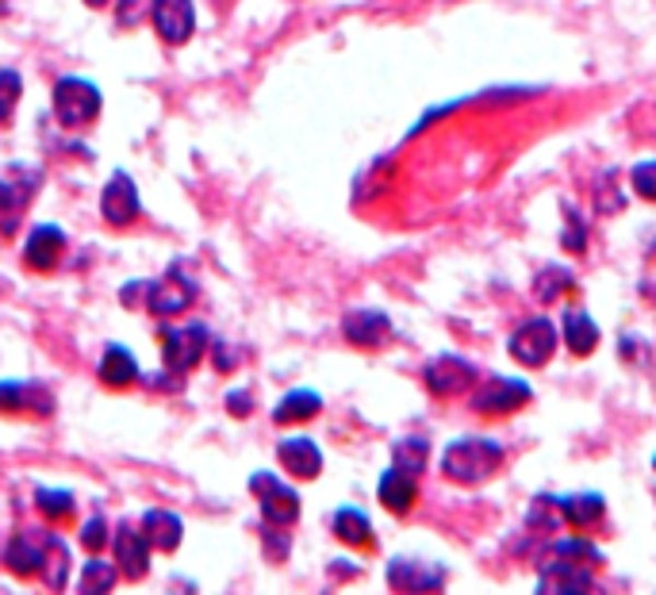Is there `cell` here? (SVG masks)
<instances>
[{
    "instance_id": "6da1fadb",
    "label": "cell",
    "mask_w": 656,
    "mask_h": 595,
    "mask_svg": "<svg viewBox=\"0 0 656 595\" xmlns=\"http://www.w3.org/2000/svg\"><path fill=\"white\" fill-rule=\"evenodd\" d=\"M602 569L599 546L587 538H557L541 553V580L538 592L546 595H579L595 592V572Z\"/></svg>"
},
{
    "instance_id": "7a4b0ae2",
    "label": "cell",
    "mask_w": 656,
    "mask_h": 595,
    "mask_svg": "<svg viewBox=\"0 0 656 595\" xmlns=\"http://www.w3.org/2000/svg\"><path fill=\"white\" fill-rule=\"evenodd\" d=\"M503 446L495 439H484V434H465V439H454L442 454V477L454 480V485L477 488L484 480H492L503 465Z\"/></svg>"
},
{
    "instance_id": "3957f363",
    "label": "cell",
    "mask_w": 656,
    "mask_h": 595,
    "mask_svg": "<svg viewBox=\"0 0 656 595\" xmlns=\"http://www.w3.org/2000/svg\"><path fill=\"white\" fill-rule=\"evenodd\" d=\"M104 108V96L96 89V81L89 78H58L55 81V116L62 127L70 131H81L89 127Z\"/></svg>"
},
{
    "instance_id": "277c9868",
    "label": "cell",
    "mask_w": 656,
    "mask_h": 595,
    "mask_svg": "<svg viewBox=\"0 0 656 595\" xmlns=\"http://www.w3.org/2000/svg\"><path fill=\"white\" fill-rule=\"evenodd\" d=\"M557 342H561V335H557L553 319H546V315H534V319L518 323L515 335L507 338V353L523 369H541V365H549V361H553Z\"/></svg>"
},
{
    "instance_id": "5b68a950",
    "label": "cell",
    "mask_w": 656,
    "mask_h": 595,
    "mask_svg": "<svg viewBox=\"0 0 656 595\" xmlns=\"http://www.w3.org/2000/svg\"><path fill=\"white\" fill-rule=\"evenodd\" d=\"M422 381H426V388L434 392V396L449 400V396H465V392L477 388L480 373L461 353H437V358H430L426 369H422Z\"/></svg>"
},
{
    "instance_id": "8992f818",
    "label": "cell",
    "mask_w": 656,
    "mask_h": 595,
    "mask_svg": "<svg viewBox=\"0 0 656 595\" xmlns=\"http://www.w3.org/2000/svg\"><path fill=\"white\" fill-rule=\"evenodd\" d=\"M250 492L258 495L261 503V518L273 526H292L300 518V492L289 485V480H281L277 472H254L250 477Z\"/></svg>"
},
{
    "instance_id": "52a82bcc",
    "label": "cell",
    "mask_w": 656,
    "mask_h": 595,
    "mask_svg": "<svg viewBox=\"0 0 656 595\" xmlns=\"http://www.w3.org/2000/svg\"><path fill=\"white\" fill-rule=\"evenodd\" d=\"M211 335L203 323H185V327H165L162 330V361L169 373H188L200 365L203 350H208Z\"/></svg>"
},
{
    "instance_id": "ba28073f",
    "label": "cell",
    "mask_w": 656,
    "mask_h": 595,
    "mask_svg": "<svg viewBox=\"0 0 656 595\" xmlns=\"http://www.w3.org/2000/svg\"><path fill=\"white\" fill-rule=\"evenodd\" d=\"M388 587H396V592H442L446 564L430 561V557L399 553L388 561Z\"/></svg>"
},
{
    "instance_id": "9c48e42d",
    "label": "cell",
    "mask_w": 656,
    "mask_h": 595,
    "mask_svg": "<svg viewBox=\"0 0 656 595\" xmlns=\"http://www.w3.org/2000/svg\"><path fill=\"white\" fill-rule=\"evenodd\" d=\"M534 396V388L526 381H518V376H488L484 388H477V396H472V408L480 411V416H511V411L526 408Z\"/></svg>"
},
{
    "instance_id": "30bf717a",
    "label": "cell",
    "mask_w": 656,
    "mask_h": 595,
    "mask_svg": "<svg viewBox=\"0 0 656 595\" xmlns=\"http://www.w3.org/2000/svg\"><path fill=\"white\" fill-rule=\"evenodd\" d=\"M192 300H196V281H188L180 269H169V273H162L157 281H147V292H142V307H150V312L162 315V319L192 307Z\"/></svg>"
},
{
    "instance_id": "8fae6325",
    "label": "cell",
    "mask_w": 656,
    "mask_h": 595,
    "mask_svg": "<svg viewBox=\"0 0 656 595\" xmlns=\"http://www.w3.org/2000/svg\"><path fill=\"white\" fill-rule=\"evenodd\" d=\"M101 215L108 228H131L142 215V200H139V188H134L131 173L116 170L108 177V185H104L101 192Z\"/></svg>"
},
{
    "instance_id": "7c38bea8",
    "label": "cell",
    "mask_w": 656,
    "mask_h": 595,
    "mask_svg": "<svg viewBox=\"0 0 656 595\" xmlns=\"http://www.w3.org/2000/svg\"><path fill=\"white\" fill-rule=\"evenodd\" d=\"M150 20H154V32L162 35V43L185 47L196 32V4L192 0H154Z\"/></svg>"
},
{
    "instance_id": "4fadbf2b",
    "label": "cell",
    "mask_w": 656,
    "mask_h": 595,
    "mask_svg": "<svg viewBox=\"0 0 656 595\" xmlns=\"http://www.w3.org/2000/svg\"><path fill=\"white\" fill-rule=\"evenodd\" d=\"M342 335L350 346H361V350H376L391 338V319L380 312V307H353L342 319Z\"/></svg>"
},
{
    "instance_id": "5bb4252c",
    "label": "cell",
    "mask_w": 656,
    "mask_h": 595,
    "mask_svg": "<svg viewBox=\"0 0 656 595\" xmlns=\"http://www.w3.org/2000/svg\"><path fill=\"white\" fill-rule=\"evenodd\" d=\"M0 411L4 416H50L55 411V396L35 381H0Z\"/></svg>"
},
{
    "instance_id": "9a60e30c",
    "label": "cell",
    "mask_w": 656,
    "mask_h": 595,
    "mask_svg": "<svg viewBox=\"0 0 656 595\" xmlns=\"http://www.w3.org/2000/svg\"><path fill=\"white\" fill-rule=\"evenodd\" d=\"M43 549H47V534L43 530H20L9 538V546L0 549V561L12 576H39L43 569Z\"/></svg>"
},
{
    "instance_id": "2e32d148",
    "label": "cell",
    "mask_w": 656,
    "mask_h": 595,
    "mask_svg": "<svg viewBox=\"0 0 656 595\" xmlns=\"http://www.w3.org/2000/svg\"><path fill=\"white\" fill-rule=\"evenodd\" d=\"M116 564L127 580H142L150 572V541L142 534V526H131V523H119L116 530Z\"/></svg>"
},
{
    "instance_id": "e0dca14e",
    "label": "cell",
    "mask_w": 656,
    "mask_h": 595,
    "mask_svg": "<svg viewBox=\"0 0 656 595\" xmlns=\"http://www.w3.org/2000/svg\"><path fill=\"white\" fill-rule=\"evenodd\" d=\"M376 500H380L384 511H391V515H407V511L414 508V500H419V477L399 469V465H391L380 477V485H376Z\"/></svg>"
},
{
    "instance_id": "ac0fdd59",
    "label": "cell",
    "mask_w": 656,
    "mask_h": 595,
    "mask_svg": "<svg viewBox=\"0 0 656 595\" xmlns=\"http://www.w3.org/2000/svg\"><path fill=\"white\" fill-rule=\"evenodd\" d=\"M62 250H66V231L55 228V223H39L24 246V261L35 273H50L58 266V258H62Z\"/></svg>"
},
{
    "instance_id": "d6986e66",
    "label": "cell",
    "mask_w": 656,
    "mask_h": 595,
    "mask_svg": "<svg viewBox=\"0 0 656 595\" xmlns=\"http://www.w3.org/2000/svg\"><path fill=\"white\" fill-rule=\"evenodd\" d=\"M277 457H281V465L292 472L296 480H315L323 472V450L315 446L307 434H296V439H284L281 446H277Z\"/></svg>"
},
{
    "instance_id": "ffe728a7",
    "label": "cell",
    "mask_w": 656,
    "mask_h": 595,
    "mask_svg": "<svg viewBox=\"0 0 656 595\" xmlns=\"http://www.w3.org/2000/svg\"><path fill=\"white\" fill-rule=\"evenodd\" d=\"M96 373H101V381L108 384V388L124 392L139 381L142 369H139V358H134L124 342H108L104 346V358H101V365H96Z\"/></svg>"
},
{
    "instance_id": "44dd1931",
    "label": "cell",
    "mask_w": 656,
    "mask_h": 595,
    "mask_svg": "<svg viewBox=\"0 0 656 595\" xmlns=\"http://www.w3.org/2000/svg\"><path fill=\"white\" fill-rule=\"evenodd\" d=\"M39 177V173H35ZM9 180L0 177V235L12 238L20 231V220H24V208H27V196L35 192L39 180Z\"/></svg>"
},
{
    "instance_id": "7402d4cb",
    "label": "cell",
    "mask_w": 656,
    "mask_h": 595,
    "mask_svg": "<svg viewBox=\"0 0 656 595\" xmlns=\"http://www.w3.org/2000/svg\"><path fill=\"white\" fill-rule=\"evenodd\" d=\"M139 526L142 534H147L150 549H162V553H173V549L180 546V538H185V523H180L173 511H162V508H150Z\"/></svg>"
},
{
    "instance_id": "603a6c76",
    "label": "cell",
    "mask_w": 656,
    "mask_h": 595,
    "mask_svg": "<svg viewBox=\"0 0 656 595\" xmlns=\"http://www.w3.org/2000/svg\"><path fill=\"white\" fill-rule=\"evenodd\" d=\"M561 330H564V346H569V353H576V358H591L595 350H599V327H595V319L587 312H579V307H569L561 319Z\"/></svg>"
},
{
    "instance_id": "cb8c5ba5",
    "label": "cell",
    "mask_w": 656,
    "mask_h": 595,
    "mask_svg": "<svg viewBox=\"0 0 656 595\" xmlns=\"http://www.w3.org/2000/svg\"><path fill=\"white\" fill-rule=\"evenodd\" d=\"M330 530L338 534V541L350 549H361V546H373V523H368V515L361 508H338L335 515H330Z\"/></svg>"
},
{
    "instance_id": "d4e9b609",
    "label": "cell",
    "mask_w": 656,
    "mask_h": 595,
    "mask_svg": "<svg viewBox=\"0 0 656 595\" xmlns=\"http://www.w3.org/2000/svg\"><path fill=\"white\" fill-rule=\"evenodd\" d=\"M323 411V396L312 388H292L281 404L273 408V423L277 427H292V423H307Z\"/></svg>"
},
{
    "instance_id": "484cf974",
    "label": "cell",
    "mask_w": 656,
    "mask_h": 595,
    "mask_svg": "<svg viewBox=\"0 0 656 595\" xmlns=\"http://www.w3.org/2000/svg\"><path fill=\"white\" fill-rule=\"evenodd\" d=\"M561 515L569 526H576V530H587V526H595L602 515H607V500H602L599 492H576V495H561Z\"/></svg>"
},
{
    "instance_id": "4316f807",
    "label": "cell",
    "mask_w": 656,
    "mask_h": 595,
    "mask_svg": "<svg viewBox=\"0 0 656 595\" xmlns=\"http://www.w3.org/2000/svg\"><path fill=\"white\" fill-rule=\"evenodd\" d=\"M39 580L47 587H66V580H70V549H66V541L58 538V534H47Z\"/></svg>"
},
{
    "instance_id": "83f0119b",
    "label": "cell",
    "mask_w": 656,
    "mask_h": 595,
    "mask_svg": "<svg viewBox=\"0 0 656 595\" xmlns=\"http://www.w3.org/2000/svg\"><path fill=\"white\" fill-rule=\"evenodd\" d=\"M35 508H39V515L50 518V523H66V518H73V511H78V500H73L66 488H35Z\"/></svg>"
},
{
    "instance_id": "f1b7e54d",
    "label": "cell",
    "mask_w": 656,
    "mask_h": 595,
    "mask_svg": "<svg viewBox=\"0 0 656 595\" xmlns=\"http://www.w3.org/2000/svg\"><path fill=\"white\" fill-rule=\"evenodd\" d=\"M426 457H430V442L422 439V434H407V439H399L396 446H391V465L414 472V477L426 469Z\"/></svg>"
},
{
    "instance_id": "f546056e",
    "label": "cell",
    "mask_w": 656,
    "mask_h": 595,
    "mask_svg": "<svg viewBox=\"0 0 656 595\" xmlns=\"http://www.w3.org/2000/svg\"><path fill=\"white\" fill-rule=\"evenodd\" d=\"M572 273L564 266H546L538 277H534V292H538L541 304H557V300L564 296V292H572Z\"/></svg>"
},
{
    "instance_id": "4dcf8cb0",
    "label": "cell",
    "mask_w": 656,
    "mask_h": 595,
    "mask_svg": "<svg viewBox=\"0 0 656 595\" xmlns=\"http://www.w3.org/2000/svg\"><path fill=\"white\" fill-rule=\"evenodd\" d=\"M561 523H564L561 495H538V500L530 503V511H526V526H530V530H538V534L557 530Z\"/></svg>"
},
{
    "instance_id": "1f68e13d",
    "label": "cell",
    "mask_w": 656,
    "mask_h": 595,
    "mask_svg": "<svg viewBox=\"0 0 656 595\" xmlns=\"http://www.w3.org/2000/svg\"><path fill=\"white\" fill-rule=\"evenodd\" d=\"M116 580H119V569L116 564H108V561H101V557L93 553V561L81 569V592H112L116 587Z\"/></svg>"
},
{
    "instance_id": "d6a6232c",
    "label": "cell",
    "mask_w": 656,
    "mask_h": 595,
    "mask_svg": "<svg viewBox=\"0 0 656 595\" xmlns=\"http://www.w3.org/2000/svg\"><path fill=\"white\" fill-rule=\"evenodd\" d=\"M20 96H24V78L16 70H0V124H12Z\"/></svg>"
},
{
    "instance_id": "836d02e7",
    "label": "cell",
    "mask_w": 656,
    "mask_h": 595,
    "mask_svg": "<svg viewBox=\"0 0 656 595\" xmlns=\"http://www.w3.org/2000/svg\"><path fill=\"white\" fill-rule=\"evenodd\" d=\"M561 246L569 254H584L587 250V228L579 220L576 208H564V231H561Z\"/></svg>"
},
{
    "instance_id": "e575fe53",
    "label": "cell",
    "mask_w": 656,
    "mask_h": 595,
    "mask_svg": "<svg viewBox=\"0 0 656 595\" xmlns=\"http://www.w3.org/2000/svg\"><path fill=\"white\" fill-rule=\"evenodd\" d=\"M630 185H633V192H637L641 200L656 205V158H648V162L633 165V170H630Z\"/></svg>"
},
{
    "instance_id": "d590c367",
    "label": "cell",
    "mask_w": 656,
    "mask_h": 595,
    "mask_svg": "<svg viewBox=\"0 0 656 595\" xmlns=\"http://www.w3.org/2000/svg\"><path fill=\"white\" fill-rule=\"evenodd\" d=\"M81 546H85L89 553H101V549L108 546V523H104V515H93L81 526Z\"/></svg>"
},
{
    "instance_id": "8d00e7d4",
    "label": "cell",
    "mask_w": 656,
    "mask_h": 595,
    "mask_svg": "<svg viewBox=\"0 0 656 595\" xmlns=\"http://www.w3.org/2000/svg\"><path fill=\"white\" fill-rule=\"evenodd\" d=\"M284 530H289V526H281V534H273V523H269V530H266V557L269 561H284V557H289L292 538Z\"/></svg>"
},
{
    "instance_id": "74e56055",
    "label": "cell",
    "mask_w": 656,
    "mask_h": 595,
    "mask_svg": "<svg viewBox=\"0 0 656 595\" xmlns=\"http://www.w3.org/2000/svg\"><path fill=\"white\" fill-rule=\"evenodd\" d=\"M227 411L235 419H246L254 411V396L246 388H235V392H227Z\"/></svg>"
},
{
    "instance_id": "f35d334b",
    "label": "cell",
    "mask_w": 656,
    "mask_h": 595,
    "mask_svg": "<svg viewBox=\"0 0 656 595\" xmlns=\"http://www.w3.org/2000/svg\"><path fill=\"white\" fill-rule=\"evenodd\" d=\"M211 358H215L219 373H231V369H238V358H243V353H238L235 346H227V342H215V353H211Z\"/></svg>"
},
{
    "instance_id": "ab89813d",
    "label": "cell",
    "mask_w": 656,
    "mask_h": 595,
    "mask_svg": "<svg viewBox=\"0 0 656 595\" xmlns=\"http://www.w3.org/2000/svg\"><path fill=\"white\" fill-rule=\"evenodd\" d=\"M89 9H104V4H108V0H85Z\"/></svg>"
},
{
    "instance_id": "60d3db41",
    "label": "cell",
    "mask_w": 656,
    "mask_h": 595,
    "mask_svg": "<svg viewBox=\"0 0 656 595\" xmlns=\"http://www.w3.org/2000/svg\"><path fill=\"white\" fill-rule=\"evenodd\" d=\"M653 465H656V457H653Z\"/></svg>"
}]
</instances>
